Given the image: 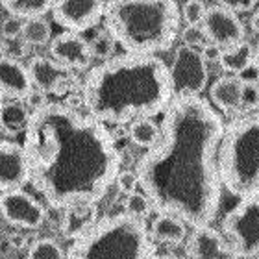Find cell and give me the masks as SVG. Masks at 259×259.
Here are the masks:
<instances>
[{
  "label": "cell",
  "mask_w": 259,
  "mask_h": 259,
  "mask_svg": "<svg viewBox=\"0 0 259 259\" xmlns=\"http://www.w3.org/2000/svg\"><path fill=\"white\" fill-rule=\"evenodd\" d=\"M224 120L202 97H176L159 126V139L137 163V184L159 215L191 228L213 224L222 198L217 150Z\"/></svg>",
  "instance_id": "6da1fadb"
},
{
  "label": "cell",
  "mask_w": 259,
  "mask_h": 259,
  "mask_svg": "<svg viewBox=\"0 0 259 259\" xmlns=\"http://www.w3.org/2000/svg\"><path fill=\"white\" fill-rule=\"evenodd\" d=\"M22 150L30 182L56 209L98 204L122 161L106 126L60 102L30 113Z\"/></svg>",
  "instance_id": "7a4b0ae2"
},
{
  "label": "cell",
  "mask_w": 259,
  "mask_h": 259,
  "mask_svg": "<svg viewBox=\"0 0 259 259\" xmlns=\"http://www.w3.org/2000/svg\"><path fill=\"white\" fill-rule=\"evenodd\" d=\"M83 106L100 124L150 119L172 102L168 67L157 56H119L97 65L83 81Z\"/></svg>",
  "instance_id": "3957f363"
},
{
  "label": "cell",
  "mask_w": 259,
  "mask_h": 259,
  "mask_svg": "<svg viewBox=\"0 0 259 259\" xmlns=\"http://www.w3.org/2000/svg\"><path fill=\"white\" fill-rule=\"evenodd\" d=\"M106 26L115 43L132 56H154L174 45L180 32V6L168 0L106 2Z\"/></svg>",
  "instance_id": "277c9868"
},
{
  "label": "cell",
  "mask_w": 259,
  "mask_h": 259,
  "mask_svg": "<svg viewBox=\"0 0 259 259\" xmlns=\"http://www.w3.org/2000/svg\"><path fill=\"white\" fill-rule=\"evenodd\" d=\"M154 255L156 246L145 222L128 213L97 221L67 250V259H152Z\"/></svg>",
  "instance_id": "5b68a950"
},
{
  "label": "cell",
  "mask_w": 259,
  "mask_h": 259,
  "mask_svg": "<svg viewBox=\"0 0 259 259\" xmlns=\"http://www.w3.org/2000/svg\"><path fill=\"white\" fill-rule=\"evenodd\" d=\"M221 184L232 194L244 198L259 193V117L246 113L233 119L217 150Z\"/></svg>",
  "instance_id": "8992f818"
},
{
  "label": "cell",
  "mask_w": 259,
  "mask_h": 259,
  "mask_svg": "<svg viewBox=\"0 0 259 259\" xmlns=\"http://www.w3.org/2000/svg\"><path fill=\"white\" fill-rule=\"evenodd\" d=\"M222 233L230 237L239 257L252 259L259 254V193L241 198L222 222Z\"/></svg>",
  "instance_id": "52a82bcc"
},
{
  "label": "cell",
  "mask_w": 259,
  "mask_h": 259,
  "mask_svg": "<svg viewBox=\"0 0 259 259\" xmlns=\"http://www.w3.org/2000/svg\"><path fill=\"white\" fill-rule=\"evenodd\" d=\"M168 78L176 97H200L207 83V65L202 60L200 50L180 47L168 69Z\"/></svg>",
  "instance_id": "ba28073f"
},
{
  "label": "cell",
  "mask_w": 259,
  "mask_h": 259,
  "mask_svg": "<svg viewBox=\"0 0 259 259\" xmlns=\"http://www.w3.org/2000/svg\"><path fill=\"white\" fill-rule=\"evenodd\" d=\"M0 215L6 222L21 230H37L45 222L47 211L43 204L22 189L0 194Z\"/></svg>",
  "instance_id": "9c48e42d"
},
{
  "label": "cell",
  "mask_w": 259,
  "mask_h": 259,
  "mask_svg": "<svg viewBox=\"0 0 259 259\" xmlns=\"http://www.w3.org/2000/svg\"><path fill=\"white\" fill-rule=\"evenodd\" d=\"M200 26L209 43L217 45L219 49L224 47V50L237 47L246 37L244 24L241 22V19L230 10L222 8L221 4L205 8L204 21Z\"/></svg>",
  "instance_id": "30bf717a"
},
{
  "label": "cell",
  "mask_w": 259,
  "mask_h": 259,
  "mask_svg": "<svg viewBox=\"0 0 259 259\" xmlns=\"http://www.w3.org/2000/svg\"><path fill=\"white\" fill-rule=\"evenodd\" d=\"M106 2H95V0H60L54 2L52 13L56 21L69 32H85L104 17Z\"/></svg>",
  "instance_id": "8fae6325"
},
{
  "label": "cell",
  "mask_w": 259,
  "mask_h": 259,
  "mask_svg": "<svg viewBox=\"0 0 259 259\" xmlns=\"http://www.w3.org/2000/svg\"><path fill=\"white\" fill-rule=\"evenodd\" d=\"M28 76L32 81L33 89L41 93H52V95H61L72 85L74 74L72 70L65 69L60 63H56L52 58L47 56H35L28 63Z\"/></svg>",
  "instance_id": "7c38bea8"
},
{
  "label": "cell",
  "mask_w": 259,
  "mask_h": 259,
  "mask_svg": "<svg viewBox=\"0 0 259 259\" xmlns=\"http://www.w3.org/2000/svg\"><path fill=\"white\" fill-rule=\"evenodd\" d=\"M30 180L28 161L21 145L0 139V191H15Z\"/></svg>",
  "instance_id": "4fadbf2b"
},
{
  "label": "cell",
  "mask_w": 259,
  "mask_h": 259,
  "mask_svg": "<svg viewBox=\"0 0 259 259\" xmlns=\"http://www.w3.org/2000/svg\"><path fill=\"white\" fill-rule=\"evenodd\" d=\"M50 56L56 63L69 70L85 69L93 60L89 43L80 33L72 32H63L50 41Z\"/></svg>",
  "instance_id": "5bb4252c"
},
{
  "label": "cell",
  "mask_w": 259,
  "mask_h": 259,
  "mask_svg": "<svg viewBox=\"0 0 259 259\" xmlns=\"http://www.w3.org/2000/svg\"><path fill=\"white\" fill-rule=\"evenodd\" d=\"M185 252L191 259H239L237 252L228 246L224 237L211 226L194 230Z\"/></svg>",
  "instance_id": "9a60e30c"
},
{
  "label": "cell",
  "mask_w": 259,
  "mask_h": 259,
  "mask_svg": "<svg viewBox=\"0 0 259 259\" xmlns=\"http://www.w3.org/2000/svg\"><path fill=\"white\" fill-rule=\"evenodd\" d=\"M32 89L33 85L28 76V69L22 65V61L0 56V95L22 102Z\"/></svg>",
  "instance_id": "2e32d148"
},
{
  "label": "cell",
  "mask_w": 259,
  "mask_h": 259,
  "mask_svg": "<svg viewBox=\"0 0 259 259\" xmlns=\"http://www.w3.org/2000/svg\"><path fill=\"white\" fill-rule=\"evenodd\" d=\"M98 221L97 204H72L63 209V219H61V235L65 239L80 237L81 233H85L95 222Z\"/></svg>",
  "instance_id": "e0dca14e"
},
{
  "label": "cell",
  "mask_w": 259,
  "mask_h": 259,
  "mask_svg": "<svg viewBox=\"0 0 259 259\" xmlns=\"http://www.w3.org/2000/svg\"><path fill=\"white\" fill-rule=\"evenodd\" d=\"M241 87L243 83L235 76H221L209 89L211 102L224 113L232 115L241 111Z\"/></svg>",
  "instance_id": "ac0fdd59"
},
{
  "label": "cell",
  "mask_w": 259,
  "mask_h": 259,
  "mask_svg": "<svg viewBox=\"0 0 259 259\" xmlns=\"http://www.w3.org/2000/svg\"><path fill=\"white\" fill-rule=\"evenodd\" d=\"M148 235H150L152 243L156 241V243L176 246V244L184 243V239L187 237V226L172 215H157Z\"/></svg>",
  "instance_id": "d6986e66"
},
{
  "label": "cell",
  "mask_w": 259,
  "mask_h": 259,
  "mask_svg": "<svg viewBox=\"0 0 259 259\" xmlns=\"http://www.w3.org/2000/svg\"><path fill=\"white\" fill-rule=\"evenodd\" d=\"M30 122V111L22 102L11 100L0 106V132L10 137L24 135Z\"/></svg>",
  "instance_id": "ffe728a7"
},
{
  "label": "cell",
  "mask_w": 259,
  "mask_h": 259,
  "mask_svg": "<svg viewBox=\"0 0 259 259\" xmlns=\"http://www.w3.org/2000/svg\"><path fill=\"white\" fill-rule=\"evenodd\" d=\"M255 60H257V52H255L254 45H250L248 41H243V43H239L233 49L222 50L219 63L222 65V69L226 70V72L237 76L239 72H243Z\"/></svg>",
  "instance_id": "44dd1931"
},
{
  "label": "cell",
  "mask_w": 259,
  "mask_h": 259,
  "mask_svg": "<svg viewBox=\"0 0 259 259\" xmlns=\"http://www.w3.org/2000/svg\"><path fill=\"white\" fill-rule=\"evenodd\" d=\"M52 6H54L52 0H6L2 2V8L11 17H17L21 21L41 19L45 13L52 11Z\"/></svg>",
  "instance_id": "7402d4cb"
},
{
  "label": "cell",
  "mask_w": 259,
  "mask_h": 259,
  "mask_svg": "<svg viewBox=\"0 0 259 259\" xmlns=\"http://www.w3.org/2000/svg\"><path fill=\"white\" fill-rule=\"evenodd\" d=\"M130 137L141 148H152L159 139V126L150 119L134 120L130 126Z\"/></svg>",
  "instance_id": "603a6c76"
},
{
  "label": "cell",
  "mask_w": 259,
  "mask_h": 259,
  "mask_svg": "<svg viewBox=\"0 0 259 259\" xmlns=\"http://www.w3.org/2000/svg\"><path fill=\"white\" fill-rule=\"evenodd\" d=\"M50 32L52 30H50L49 21H45L43 17L30 19V21H24L21 39L28 47H41V45H47L50 41Z\"/></svg>",
  "instance_id": "cb8c5ba5"
},
{
  "label": "cell",
  "mask_w": 259,
  "mask_h": 259,
  "mask_svg": "<svg viewBox=\"0 0 259 259\" xmlns=\"http://www.w3.org/2000/svg\"><path fill=\"white\" fill-rule=\"evenodd\" d=\"M28 259H65V252L54 239H37L28 248Z\"/></svg>",
  "instance_id": "d4e9b609"
},
{
  "label": "cell",
  "mask_w": 259,
  "mask_h": 259,
  "mask_svg": "<svg viewBox=\"0 0 259 259\" xmlns=\"http://www.w3.org/2000/svg\"><path fill=\"white\" fill-rule=\"evenodd\" d=\"M113 47H115V39L111 37V33L108 30H102L89 43V52H91V56L98 58V60H108L109 56H111V52H113Z\"/></svg>",
  "instance_id": "484cf974"
},
{
  "label": "cell",
  "mask_w": 259,
  "mask_h": 259,
  "mask_svg": "<svg viewBox=\"0 0 259 259\" xmlns=\"http://www.w3.org/2000/svg\"><path fill=\"white\" fill-rule=\"evenodd\" d=\"M124 207H126V213H128V215L135 217V219H141V221L152 211L150 200L146 198L143 193H139V191H135V193L126 196Z\"/></svg>",
  "instance_id": "4316f807"
},
{
  "label": "cell",
  "mask_w": 259,
  "mask_h": 259,
  "mask_svg": "<svg viewBox=\"0 0 259 259\" xmlns=\"http://www.w3.org/2000/svg\"><path fill=\"white\" fill-rule=\"evenodd\" d=\"M28 47L21 37L15 39H0V56H4L8 60L21 61L22 58L28 56Z\"/></svg>",
  "instance_id": "83f0119b"
},
{
  "label": "cell",
  "mask_w": 259,
  "mask_h": 259,
  "mask_svg": "<svg viewBox=\"0 0 259 259\" xmlns=\"http://www.w3.org/2000/svg\"><path fill=\"white\" fill-rule=\"evenodd\" d=\"M180 15H184V21L187 22V26H200L205 15V4L204 2H196V0L185 2Z\"/></svg>",
  "instance_id": "f1b7e54d"
},
{
  "label": "cell",
  "mask_w": 259,
  "mask_h": 259,
  "mask_svg": "<svg viewBox=\"0 0 259 259\" xmlns=\"http://www.w3.org/2000/svg\"><path fill=\"white\" fill-rule=\"evenodd\" d=\"M182 39H184V47H189V49L194 50H202L205 45L209 43L202 26H185L184 32H182Z\"/></svg>",
  "instance_id": "f546056e"
},
{
  "label": "cell",
  "mask_w": 259,
  "mask_h": 259,
  "mask_svg": "<svg viewBox=\"0 0 259 259\" xmlns=\"http://www.w3.org/2000/svg\"><path fill=\"white\" fill-rule=\"evenodd\" d=\"M257 104H259L257 83H243V87H241V111L255 113Z\"/></svg>",
  "instance_id": "4dcf8cb0"
},
{
  "label": "cell",
  "mask_w": 259,
  "mask_h": 259,
  "mask_svg": "<svg viewBox=\"0 0 259 259\" xmlns=\"http://www.w3.org/2000/svg\"><path fill=\"white\" fill-rule=\"evenodd\" d=\"M22 26H24V21L17 19V17H8L2 26H0V39H15L21 37Z\"/></svg>",
  "instance_id": "1f68e13d"
},
{
  "label": "cell",
  "mask_w": 259,
  "mask_h": 259,
  "mask_svg": "<svg viewBox=\"0 0 259 259\" xmlns=\"http://www.w3.org/2000/svg\"><path fill=\"white\" fill-rule=\"evenodd\" d=\"M115 184L119 187V191L126 194H132L137 191V176L135 172H130V170H124V172H119L117 174V178H115Z\"/></svg>",
  "instance_id": "d6a6232c"
},
{
  "label": "cell",
  "mask_w": 259,
  "mask_h": 259,
  "mask_svg": "<svg viewBox=\"0 0 259 259\" xmlns=\"http://www.w3.org/2000/svg\"><path fill=\"white\" fill-rule=\"evenodd\" d=\"M24 100H26V108H32V111H37V109L45 108V106L49 104L47 95L37 91V89H32V91L28 93V97L24 98Z\"/></svg>",
  "instance_id": "836d02e7"
},
{
  "label": "cell",
  "mask_w": 259,
  "mask_h": 259,
  "mask_svg": "<svg viewBox=\"0 0 259 259\" xmlns=\"http://www.w3.org/2000/svg\"><path fill=\"white\" fill-rule=\"evenodd\" d=\"M221 6L237 15V13L255 10V0H233V2H221Z\"/></svg>",
  "instance_id": "e575fe53"
},
{
  "label": "cell",
  "mask_w": 259,
  "mask_h": 259,
  "mask_svg": "<svg viewBox=\"0 0 259 259\" xmlns=\"http://www.w3.org/2000/svg\"><path fill=\"white\" fill-rule=\"evenodd\" d=\"M257 76H259V67H257V60H255V61H252L243 72H239L235 78H237L241 83H257Z\"/></svg>",
  "instance_id": "d590c367"
},
{
  "label": "cell",
  "mask_w": 259,
  "mask_h": 259,
  "mask_svg": "<svg viewBox=\"0 0 259 259\" xmlns=\"http://www.w3.org/2000/svg\"><path fill=\"white\" fill-rule=\"evenodd\" d=\"M200 56H202V60L207 63V61H213V63H219L221 61V56H222V49H219L217 45L213 43H207L204 49L200 50Z\"/></svg>",
  "instance_id": "8d00e7d4"
},
{
  "label": "cell",
  "mask_w": 259,
  "mask_h": 259,
  "mask_svg": "<svg viewBox=\"0 0 259 259\" xmlns=\"http://www.w3.org/2000/svg\"><path fill=\"white\" fill-rule=\"evenodd\" d=\"M257 21H259V11L254 10V15H252V32L257 33Z\"/></svg>",
  "instance_id": "74e56055"
},
{
  "label": "cell",
  "mask_w": 259,
  "mask_h": 259,
  "mask_svg": "<svg viewBox=\"0 0 259 259\" xmlns=\"http://www.w3.org/2000/svg\"><path fill=\"white\" fill-rule=\"evenodd\" d=\"M152 259H176L172 254H157V255H154Z\"/></svg>",
  "instance_id": "f35d334b"
},
{
  "label": "cell",
  "mask_w": 259,
  "mask_h": 259,
  "mask_svg": "<svg viewBox=\"0 0 259 259\" xmlns=\"http://www.w3.org/2000/svg\"><path fill=\"white\" fill-rule=\"evenodd\" d=\"M2 104H4V97H2V95H0V106H2Z\"/></svg>",
  "instance_id": "ab89813d"
},
{
  "label": "cell",
  "mask_w": 259,
  "mask_h": 259,
  "mask_svg": "<svg viewBox=\"0 0 259 259\" xmlns=\"http://www.w3.org/2000/svg\"><path fill=\"white\" fill-rule=\"evenodd\" d=\"M252 259H257V257H252Z\"/></svg>",
  "instance_id": "60d3db41"
}]
</instances>
